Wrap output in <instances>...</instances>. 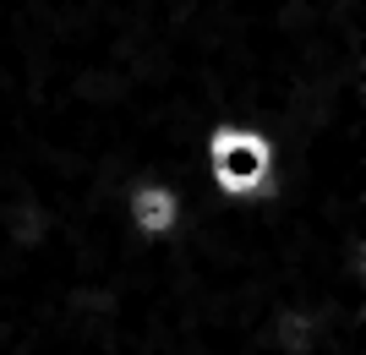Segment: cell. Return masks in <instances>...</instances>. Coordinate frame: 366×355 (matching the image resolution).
I'll return each instance as SVG.
<instances>
[{"label": "cell", "instance_id": "obj_3", "mask_svg": "<svg viewBox=\"0 0 366 355\" xmlns=\"http://www.w3.org/2000/svg\"><path fill=\"white\" fill-rule=\"evenodd\" d=\"M121 224L137 241L164 246V241L192 230V202H186V191L169 175H132L121 186Z\"/></svg>", "mask_w": 366, "mask_h": 355}, {"label": "cell", "instance_id": "obj_1", "mask_svg": "<svg viewBox=\"0 0 366 355\" xmlns=\"http://www.w3.org/2000/svg\"><path fill=\"white\" fill-rule=\"evenodd\" d=\"M33 175L22 142L0 115V355H16L49 311V274L33 257Z\"/></svg>", "mask_w": 366, "mask_h": 355}, {"label": "cell", "instance_id": "obj_2", "mask_svg": "<svg viewBox=\"0 0 366 355\" xmlns=\"http://www.w3.org/2000/svg\"><path fill=\"white\" fill-rule=\"evenodd\" d=\"M202 186L208 197L235 208H262L285 191V159L279 142L252 121H219L202 137Z\"/></svg>", "mask_w": 366, "mask_h": 355}]
</instances>
